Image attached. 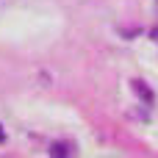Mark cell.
Here are the masks:
<instances>
[{
    "label": "cell",
    "mask_w": 158,
    "mask_h": 158,
    "mask_svg": "<svg viewBox=\"0 0 158 158\" xmlns=\"http://www.w3.org/2000/svg\"><path fill=\"white\" fill-rule=\"evenodd\" d=\"M0 142H6V133H3V128H0Z\"/></svg>",
    "instance_id": "2"
},
{
    "label": "cell",
    "mask_w": 158,
    "mask_h": 158,
    "mask_svg": "<svg viewBox=\"0 0 158 158\" xmlns=\"http://www.w3.org/2000/svg\"><path fill=\"white\" fill-rule=\"evenodd\" d=\"M50 153H72V147H64V144H56V147H50Z\"/></svg>",
    "instance_id": "1"
}]
</instances>
